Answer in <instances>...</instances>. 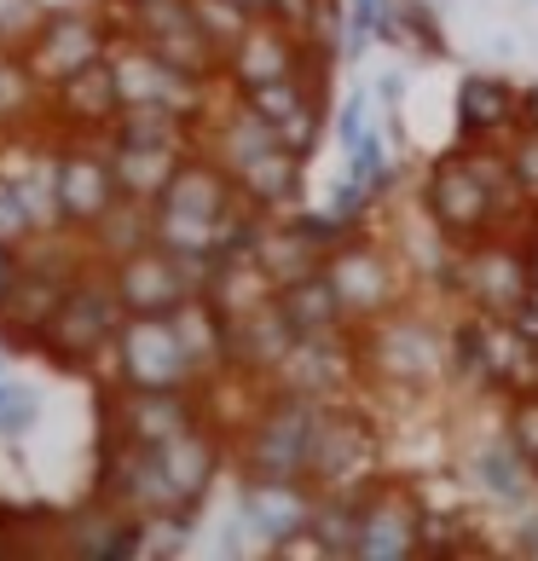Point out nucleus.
Returning a JSON list of instances; mask_svg holds the SVG:
<instances>
[{
	"mask_svg": "<svg viewBox=\"0 0 538 561\" xmlns=\"http://www.w3.org/2000/svg\"><path fill=\"white\" fill-rule=\"evenodd\" d=\"M515 550H522V556H538V515L522 527V538H515Z\"/></svg>",
	"mask_w": 538,
	"mask_h": 561,
	"instance_id": "8fccbe9b",
	"label": "nucleus"
},
{
	"mask_svg": "<svg viewBox=\"0 0 538 561\" xmlns=\"http://www.w3.org/2000/svg\"><path fill=\"white\" fill-rule=\"evenodd\" d=\"M377 41L382 47H400V53H428V58L446 53V30H440V18H434V7H423V0H394Z\"/></svg>",
	"mask_w": 538,
	"mask_h": 561,
	"instance_id": "473e14b6",
	"label": "nucleus"
},
{
	"mask_svg": "<svg viewBox=\"0 0 538 561\" xmlns=\"http://www.w3.org/2000/svg\"><path fill=\"white\" fill-rule=\"evenodd\" d=\"M289 347H296V324L284 319L278 301H266V307H255V313L232 319V370H243V377L273 382L278 365L289 359Z\"/></svg>",
	"mask_w": 538,
	"mask_h": 561,
	"instance_id": "4be33fe9",
	"label": "nucleus"
},
{
	"mask_svg": "<svg viewBox=\"0 0 538 561\" xmlns=\"http://www.w3.org/2000/svg\"><path fill=\"white\" fill-rule=\"evenodd\" d=\"M504 157H510V174H515V185L538 203V128H515L510 139H504Z\"/></svg>",
	"mask_w": 538,
	"mask_h": 561,
	"instance_id": "79ce46f5",
	"label": "nucleus"
},
{
	"mask_svg": "<svg viewBox=\"0 0 538 561\" xmlns=\"http://www.w3.org/2000/svg\"><path fill=\"white\" fill-rule=\"evenodd\" d=\"M111 388H203L197 359L185 353L169 313H128L105 359Z\"/></svg>",
	"mask_w": 538,
	"mask_h": 561,
	"instance_id": "0eeeda50",
	"label": "nucleus"
},
{
	"mask_svg": "<svg viewBox=\"0 0 538 561\" xmlns=\"http://www.w3.org/2000/svg\"><path fill=\"white\" fill-rule=\"evenodd\" d=\"M278 307H284V319L296 324V336H330V330H354L342 313V301H336V289H330L324 278V266L319 273H307L296 284H284L278 289Z\"/></svg>",
	"mask_w": 538,
	"mask_h": 561,
	"instance_id": "7c9ffc66",
	"label": "nucleus"
},
{
	"mask_svg": "<svg viewBox=\"0 0 538 561\" xmlns=\"http://www.w3.org/2000/svg\"><path fill=\"white\" fill-rule=\"evenodd\" d=\"M451 370L499 393H527L538 388V342H527L510 319L469 313L463 324H451Z\"/></svg>",
	"mask_w": 538,
	"mask_h": 561,
	"instance_id": "9d476101",
	"label": "nucleus"
},
{
	"mask_svg": "<svg viewBox=\"0 0 538 561\" xmlns=\"http://www.w3.org/2000/svg\"><path fill=\"white\" fill-rule=\"evenodd\" d=\"M12 273H18V249H12V243H0V301H7V284H12Z\"/></svg>",
	"mask_w": 538,
	"mask_h": 561,
	"instance_id": "de8ad7c7",
	"label": "nucleus"
},
{
	"mask_svg": "<svg viewBox=\"0 0 538 561\" xmlns=\"http://www.w3.org/2000/svg\"><path fill=\"white\" fill-rule=\"evenodd\" d=\"M157 209H174V215H203V220H232L243 209L232 174L220 169L209 151H185V162L174 169V180L162 185Z\"/></svg>",
	"mask_w": 538,
	"mask_h": 561,
	"instance_id": "412c9836",
	"label": "nucleus"
},
{
	"mask_svg": "<svg viewBox=\"0 0 538 561\" xmlns=\"http://www.w3.org/2000/svg\"><path fill=\"white\" fill-rule=\"evenodd\" d=\"M319 417H324V400H307V393H289V388H266L255 417L226 440V457L250 481H307L313 446H319Z\"/></svg>",
	"mask_w": 538,
	"mask_h": 561,
	"instance_id": "f257e3e1",
	"label": "nucleus"
},
{
	"mask_svg": "<svg viewBox=\"0 0 538 561\" xmlns=\"http://www.w3.org/2000/svg\"><path fill=\"white\" fill-rule=\"evenodd\" d=\"M47 134L53 139H70V134H111L116 116H122V99H116V76L111 65H88L76 70L70 81H58L47 93Z\"/></svg>",
	"mask_w": 538,
	"mask_h": 561,
	"instance_id": "6ab92c4d",
	"label": "nucleus"
},
{
	"mask_svg": "<svg viewBox=\"0 0 538 561\" xmlns=\"http://www.w3.org/2000/svg\"><path fill=\"white\" fill-rule=\"evenodd\" d=\"M394 255H400V266H405L411 278L446 284L451 261H458V243L446 238V226L434 220L428 209H411V215H400V226H394Z\"/></svg>",
	"mask_w": 538,
	"mask_h": 561,
	"instance_id": "cd10ccee",
	"label": "nucleus"
},
{
	"mask_svg": "<svg viewBox=\"0 0 538 561\" xmlns=\"http://www.w3.org/2000/svg\"><path fill=\"white\" fill-rule=\"evenodd\" d=\"M313 515V481H250L238 474V533H250L266 556H278L289 538L307 533Z\"/></svg>",
	"mask_w": 538,
	"mask_h": 561,
	"instance_id": "f3484780",
	"label": "nucleus"
},
{
	"mask_svg": "<svg viewBox=\"0 0 538 561\" xmlns=\"http://www.w3.org/2000/svg\"><path fill=\"white\" fill-rule=\"evenodd\" d=\"M510 324H515V330H522V336H527V342H538V301H527V307H522V313H515Z\"/></svg>",
	"mask_w": 538,
	"mask_h": 561,
	"instance_id": "49530a36",
	"label": "nucleus"
},
{
	"mask_svg": "<svg viewBox=\"0 0 538 561\" xmlns=\"http://www.w3.org/2000/svg\"><path fill=\"white\" fill-rule=\"evenodd\" d=\"M458 128L463 139H510L522 128V88L492 70H474L463 76L458 88Z\"/></svg>",
	"mask_w": 538,
	"mask_h": 561,
	"instance_id": "5701e85b",
	"label": "nucleus"
},
{
	"mask_svg": "<svg viewBox=\"0 0 538 561\" xmlns=\"http://www.w3.org/2000/svg\"><path fill=\"white\" fill-rule=\"evenodd\" d=\"M58 533H65L70 556H88V561H134L139 556V515L111 504V497H99V492L81 510H70L58 522Z\"/></svg>",
	"mask_w": 538,
	"mask_h": 561,
	"instance_id": "aec40b11",
	"label": "nucleus"
},
{
	"mask_svg": "<svg viewBox=\"0 0 538 561\" xmlns=\"http://www.w3.org/2000/svg\"><path fill=\"white\" fill-rule=\"evenodd\" d=\"M122 185L111 169V134H70L58 139V220L65 232L88 238L116 209Z\"/></svg>",
	"mask_w": 538,
	"mask_h": 561,
	"instance_id": "f8f14e48",
	"label": "nucleus"
},
{
	"mask_svg": "<svg viewBox=\"0 0 538 561\" xmlns=\"http://www.w3.org/2000/svg\"><path fill=\"white\" fill-rule=\"evenodd\" d=\"M469 313L487 319H515L527 301H538V261H533V238L527 232H487L474 243H458L446 284Z\"/></svg>",
	"mask_w": 538,
	"mask_h": 561,
	"instance_id": "7ed1b4c3",
	"label": "nucleus"
},
{
	"mask_svg": "<svg viewBox=\"0 0 538 561\" xmlns=\"http://www.w3.org/2000/svg\"><path fill=\"white\" fill-rule=\"evenodd\" d=\"M122 319H128V313H122V301H116L111 266L88 261V266H81V278L70 284V296L58 301L53 324L41 330L35 347L47 353L53 365H65V370H105Z\"/></svg>",
	"mask_w": 538,
	"mask_h": 561,
	"instance_id": "39448f33",
	"label": "nucleus"
},
{
	"mask_svg": "<svg viewBox=\"0 0 538 561\" xmlns=\"http://www.w3.org/2000/svg\"><path fill=\"white\" fill-rule=\"evenodd\" d=\"M30 238H41V232H35V215H30V203H24V192H18L12 180H0V243L24 249Z\"/></svg>",
	"mask_w": 538,
	"mask_h": 561,
	"instance_id": "a19ab883",
	"label": "nucleus"
},
{
	"mask_svg": "<svg viewBox=\"0 0 538 561\" xmlns=\"http://www.w3.org/2000/svg\"><path fill=\"white\" fill-rule=\"evenodd\" d=\"M111 134L134 145H197V122L174 111H122Z\"/></svg>",
	"mask_w": 538,
	"mask_h": 561,
	"instance_id": "72a5a7b5",
	"label": "nucleus"
},
{
	"mask_svg": "<svg viewBox=\"0 0 538 561\" xmlns=\"http://www.w3.org/2000/svg\"><path fill=\"white\" fill-rule=\"evenodd\" d=\"M354 347H359V377L400 393H423L451 370V330L411 313V307H394V313L359 324Z\"/></svg>",
	"mask_w": 538,
	"mask_h": 561,
	"instance_id": "f03ea898",
	"label": "nucleus"
},
{
	"mask_svg": "<svg viewBox=\"0 0 538 561\" xmlns=\"http://www.w3.org/2000/svg\"><path fill=\"white\" fill-rule=\"evenodd\" d=\"M411 556H423V497L377 474V481L359 492L354 561H411Z\"/></svg>",
	"mask_w": 538,
	"mask_h": 561,
	"instance_id": "2eb2a0df",
	"label": "nucleus"
},
{
	"mask_svg": "<svg viewBox=\"0 0 538 561\" xmlns=\"http://www.w3.org/2000/svg\"><path fill=\"white\" fill-rule=\"evenodd\" d=\"M105 65L116 76L122 111H174V116H192L197 128H203V116L215 111V88H220V81H203L192 70L169 65V58L151 53L134 35H116V47H111Z\"/></svg>",
	"mask_w": 538,
	"mask_h": 561,
	"instance_id": "423d86ee",
	"label": "nucleus"
},
{
	"mask_svg": "<svg viewBox=\"0 0 538 561\" xmlns=\"http://www.w3.org/2000/svg\"><path fill=\"white\" fill-rule=\"evenodd\" d=\"M324 278L336 289L347 324H370L382 313H394L405 307V266L394 255V243H377L370 232H354L347 243H336L324 255Z\"/></svg>",
	"mask_w": 538,
	"mask_h": 561,
	"instance_id": "6e6552de",
	"label": "nucleus"
},
{
	"mask_svg": "<svg viewBox=\"0 0 538 561\" xmlns=\"http://www.w3.org/2000/svg\"><path fill=\"white\" fill-rule=\"evenodd\" d=\"M504 434H510V446L527 457V469L538 474V388H527V393H510Z\"/></svg>",
	"mask_w": 538,
	"mask_h": 561,
	"instance_id": "ea45409f",
	"label": "nucleus"
},
{
	"mask_svg": "<svg viewBox=\"0 0 538 561\" xmlns=\"http://www.w3.org/2000/svg\"><path fill=\"white\" fill-rule=\"evenodd\" d=\"M116 12L111 7H76V12H47L41 18V30L30 35V70L41 76V88H58V81H70L76 70L88 65H105L111 47H116Z\"/></svg>",
	"mask_w": 538,
	"mask_h": 561,
	"instance_id": "9b49d317",
	"label": "nucleus"
},
{
	"mask_svg": "<svg viewBox=\"0 0 538 561\" xmlns=\"http://www.w3.org/2000/svg\"><path fill=\"white\" fill-rule=\"evenodd\" d=\"M238 7H243V12H255V18H261V12H273V0H238Z\"/></svg>",
	"mask_w": 538,
	"mask_h": 561,
	"instance_id": "864d4df0",
	"label": "nucleus"
},
{
	"mask_svg": "<svg viewBox=\"0 0 538 561\" xmlns=\"http://www.w3.org/2000/svg\"><path fill=\"white\" fill-rule=\"evenodd\" d=\"M197 515H139V556L134 561H157V556H180L185 533Z\"/></svg>",
	"mask_w": 538,
	"mask_h": 561,
	"instance_id": "e433bc0d",
	"label": "nucleus"
},
{
	"mask_svg": "<svg viewBox=\"0 0 538 561\" xmlns=\"http://www.w3.org/2000/svg\"><path fill=\"white\" fill-rule=\"evenodd\" d=\"M469 474H474V486H481L492 504H504V510L533 504V492H538V474L527 469V457L510 446V434H499V440H481V446H474Z\"/></svg>",
	"mask_w": 538,
	"mask_h": 561,
	"instance_id": "bb28decb",
	"label": "nucleus"
},
{
	"mask_svg": "<svg viewBox=\"0 0 538 561\" xmlns=\"http://www.w3.org/2000/svg\"><path fill=\"white\" fill-rule=\"evenodd\" d=\"M185 7H192L197 30L209 35V47H215V53H226V47H232V41H238L243 30L255 24V12H243L238 0H185Z\"/></svg>",
	"mask_w": 538,
	"mask_h": 561,
	"instance_id": "c9c22d12",
	"label": "nucleus"
},
{
	"mask_svg": "<svg viewBox=\"0 0 538 561\" xmlns=\"http://www.w3.org/2000/svg\"><path fill=\"white\" fill-rule=\"evenodd\" d=\"M382 474V434L370 423V411L354 400H330L319 417V446L307 481L313 492H365Z\"/></svg>",
	"mask_w": 538,
	"mask_h": 561,
	"instance_id": "1a4fd4ad",
	"label": "nucleus"
},
{
	"mask_svg": "<svg viewBox=\"0 0 538 561\" xmlns=\"http://www.w3.org/2000/svg\"><path fill=\"white\" fill-rule=\"evenodd\" d=\"M88 238L76 232H41L18 249V273L7 284V301H0V324L12 330L24 347L41 342V330L53 324L58 301L70 296V284L81 278V266H88Z\"/></svg>",
	"mask_w": 538,
	"mask_h": 561,
	"instance_id": "20e7f679",
	"label": "nucleus"
},
{
	"mask_svg": "<svg viewBox=\"0 0 538 561\" xmlns=\"http://www.w3.org/2000/svg\"><path fill=\"white\" fill-rule=\"evenodd\" d=\"M47 12H76V7H111V0H41Z\"/></svg>",
	"mask_w": 538,
	"mask_h": 561,
	"instance_id": "3c124183",
	"label": "nucleus"
},
{
	"mask_svg": "<svg viewBox=\"0 0 538 561\" xmlns=\"http://www.w3.org/2000/svg\"><path fill=\"white\" fill-rule=\"evenodd\" d=\"M12 393H18V382H7V377H0V417H7V405H12Z\"/></svg>",
	"mask_w": 538,
	"mask_h": 561,
	"instance_id": "603ef678",
	"label": "nucleus"
},
{
	"mask_svg": "<svg viewBox=\"0 0 538 561\" xmlns=\"http://www.w3.org/2000/svg\"><path fill=\"white\" fill-rule=\"evenodd\" d=\"M169 324L180 330V342H185V353L197 359V370H203V382L209 377H220V370H232V319L220 313V307L203 296H185L174 313H169Z\"/></svg>",
	"mask_w": 538,
	"mask_h": 561,
	"instance_id": "b1692460",
	"label": "nucleus"
},
{
	"mask_svg": "<svg viewBox=\"0 0 538 561\" xmlns=\"http://www.w3.org/2000/svg\"><path fill=\"white\" fill-rule=\"evenodd\" d=\"M145 243H157V209L151 203H134V197H116V209L88 232V255L99 266H116L122 255H134Z\"/></svg>",
	"mask_w": 538,
	"mask_h": 561,
	"instance_id": "c756f323",
	"label": "nucleus"
},
{
	"mask_svg": "<svg viewBox=\"0 0 538 561\" xmlns=\"http://www.w3.org/2000/svg\"><path fill=\"white\" fill-rule=\"evenodd\" d=\"M354 377H359L354 330H330V336H296L273 388H289V393H307V400L330 405V400H354Z\"/></svg>",
	"mask_w": 538,
	"mask_h": 561,
	"instance_id": "dca6fc26",
	"label": "nucleus"
},
{
	"mask_svg": "<svg viewBox=\"0 0 538 561\" xmlns=\"http://www.w3.org/2000/svg\"><path fill=\"white\" fill-rule=\"evenodd\" d=\"M226 319H243L255 307L278 301V284L266 278V266L255 255H215V273H209V289H203Z\"/></svg>",
	"mask_w": 538,
	"mask_h": 561,
	"instance_id": "c85d7f7f",
	"label": "nucleus"
},
{
	"mask_svg": "<svg viewBox=\"0 0 538 561\" xmlns=\"http://www.w3.org/2000/svg\"><path fill=\"white\" fill-rule=\"evenodd\" d=\"M301 70H307L301 35L289 24H278L273 12H261L255 24L220 53V93H255V88H266V81H289Z\"/></svg>",
	"mask_w": 538,
	"mask_h": 561,
	"instance_id": "4468645a",
	"label": "nucleus"
},
{
	"mask_svg": "<svg viewBox=\"0 0 538 561\" xmlns=\"http://www.w3.org/2000/svg\"><path fill=\"white\" fill-rule=\"evenodd\" d=\"M197 423H209L197 388H111L105 400V440L162 446Z\"/></svg>",
	"mask_w": 538,
	"mask_h": 561,
	"instance_id": "ddd939ff",
	"label": "nucleus"
},
{
	"mask_svg": "<svg viewBox=\"0 0 538 561\" xmlns=\"http://www.w3.org/2000/svg\"><path fill=\"white\" fill-rule=\"evenodd\" d=\"M41 18H47L41 0H0V47H30Z\"/></svg>",
	"mask_w": 538,
	"mask_h": 561,
	"instance_id": "37998d69",
	"label": "nucleus"
},
{
	"mask_svg": "<svg viewBox=\"0 0 538 561\" xmlns=\"http://www.w3.org/2000/svg\"><path fill=\"white\" fill-rule=\"evenodd\" d=\"M522 122H527V128H538V81H533V88H522Z\"/></svg>",
	"mask_w": 538,
	"mask_h": 561,
	"instance_id": "09e8293b",
	"label": "nucleus"
},
{
	"mask_svg": "<svg viewBox=\"0 0 538 561\" xmlns=\"http://www.w3.org/2000/svg\"><path fill=\"white\" fill-rule=\"evenodd\" d=\"M342 41H347V0H313L307 30H301V47L342 65Z\"/></svg>",
	"mask_w": 538,
	"mask_h": 561,
	"instance_id": "f704fd0d",
	"label": "nucleus"
},
{
	"mask_svg": "<svg viewBox=\"0 0 538 561\" xmlns=\"http://www.w3.org/2000/svg\"><path fill=\"white\" fill-rule=\"evenodd\" d=\"M377 203H382L377 185H365V180H354V174H342L336 185H330V203H324V209L336 215V220H347L354 232H365L370 215H377Z\"/></svg>",
	"mask_w": 538,
	"mask_h": 561,
	"instance_id": "58836bf2",
	"label": "nucleus"
},
{
	"mask_svg": "<svg viewBox=\"0 0 538 561\" xmlns=\"http://www.w3.org/2000/svg\"><path fill=\"white\" fill-rule=\"evenodd\" d=\"M307 533L319 538V550L330 561H354V545H359V492H313Z\"/></svg>",
	"mask_w": 538,
	"mask_h": 561,
	"instance_id": "2f4dec72",
	"label": "nucleus"
},
{
	"mask_svg": "<svg viewBox=\"0 0 538 561\" xmlns=\"http://www.w3.org/2000/svg\"><path fill=\"white\" fill-rule=\"evenodd\" d=\"M307 12H313V0H273V18L278 24H289V30H307Z\"/></svg>",
	"mask_w": 538,
	"mask_h": 561,
	"instance_id": "a18cd8bd",
	"label": "nucleus"
},
{
	"mask_svg": "<svg viewBox=\"0 0 538 561\" xmlns=\"http://www.w3.org/2000/svg\"><path fill=\"white\" fill-rule=\"evenodd\" d=\"M0 556H12V538H7V522H0Z\"/></svg>",
	"mask_w": 538,
	"mask_h": 561,
	"instance_id": "5fc2aeb1",
	"label": "nucleus"
},
{
	"mask_svg": "<svg viewBox=\"0 0 538 561\" xmlns=\"http://www.w3.org/2000/svg\"><path fill=\"white\" fill-rule=\"evenodd\" d=\"M370 99H377V116L400 111V99H405V76H400V70H388V76L377 81V93H370Z\"/></svg>",
	"mask_w": 538,
	"mask_h": 561,
	"instance_id": "c03bdc74",
	"label": "nucleus"
},
{
	"mask_svg": "<svg viewBox=\"0 0 538 561\" xmlns=\"http://www.w3.org/2000/svg\"><path fill=\"white\" fill-rule=\"evenodd\" d=\"M255 261L266 266V278L284 289V284H296V278H307V273H319V266H324V249L301 232L296 215H266V220H261V238H255Z\"/></svg>",
	"mask_w": 538,
	"mask_h": 561,
	"instance_id": "a878e982",
	"label": "nucleus"
},
{
	"mask_svg": "<svg viewBox=\"0 0 538 561\" xmlns=\"http://www.w3.org/2000/svg\"><path fill=\"white\" fill-rule=\"evenodd\" d=\"M185 151H197V145H134V139H116L111 134V169H116L122 197L157 203L162 185H169L174 169L185 162Z\"/></svg>",
	"mask_w": 538,
	"mask_h": 561,
	"instance_id": "393cba45",
	"label": "nucleus"
},
{
	"mask_svg": "<svg viewBox=\"0 0 538 561\" xmlns=\"http://www.w3.org/2000/svg\"><path fill=\"white\" fill-rule=\"evenodd\" d=\"M111 284H116L122 313H174L185 296H197L192 278H185V266L169 255V249H157V243L122 255L111 266Z\"/></svg>",
	"mask_w": 538,
	"mask_h": 561,
	"instance_id": "a211bd4d",
	"label": "nucleus"
},
{
	"mask_svg": "<svg viewBox=\"0 0 538 561\" xmlns=\"http://www.w3.org/2000/svg\"><path fill=\"white\" fill-rule=\"evenodd\" d=\"M330 128H336V145H342V151L365 145L370 134H377V99H370L365 88H354L336 111H330Z\"/></svg>",
	"mask_w": 538,
	"mask_h": 561,
	"instance_id": "4c0bfd02",
	"label": "nucleus"
}]
</instances>
